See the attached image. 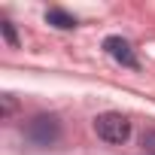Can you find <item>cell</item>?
Segmentation results:
<instances>
[{
  "label": "cell",
  "mask_w": 155,
  "mask_h": 155,
  "mask_svg": "<svg viewBox=\"0 0 155 155\" xmlns=\"http://www.w3.org/2000/svg\"><path fill=\"white\" fill-rule=\"evenodd\" d=\"M25 134H28V140L34 143V146H52V143H58V137H61V122H58V116H34L31 122H28V128H25Z\"/></svg>",
  "instance_id": "cell-2"
},
{
  "label": "cell",
  "mask_w": 155,
  "mask_h": 155,
  "mask_svg": "<svg viewBox=\"0 0 155 155\" xmlns=\"http://www.w3.org/2000/svg\"><path fill=\"white\" fill-rule=\"evenodd\" d=\"M104 52L116 61V64H122V67H137V55H134V46L125 40V37H107L104 40Z\"/></svg>",
  "instance_id": "cell-3"
},
{
  "label": "cell",
  "mask_w": 155,
  "mask_h": 155,
  "mask_svg": "<svg viewBox=\"0 0 155 155\" xmlns=\"http://www.w3.org/2000/svg\"><path fill=\"white\" fill-rule=\"evenodd\" d=\"M46 21L52 25V28H58V31H73L76 25V15H70L67 9H61V6H52V9H46Z\"/></svg>",
  "instance_id": "cell-4"
},
{
  "label": "cell",
  "mask_w": 155,
  "mask_h": 155,
  "mask_svg": "<svg viewBox=\"0 0 155 155\" xmlns=\"http://www.w3.org/2000/svg\"><path fill=\"white\" fill-rule=\"evenodd\" d=\"M140 146H143L149 155H155V131H146V134H143V140H140Z\"/></svg>",
  "instance_id": "cell-5"
},
{
  "label": "cell",
  "mask_w": 155,
  "mask_h": 155,
  "mask_svg": "<svg viewBox=\"0 0 155 155\" xmlns=\"http://www.w3.org/2000/svg\"><path fill=\"white\" fill-rule=\"evenodd\" d=\"M0 31H3V37H6V43H9V46H18L15 31H12V25H9V21H0Z\"/></svg>",
  "instance_id": "cell-6"
},
{
  "label": "cell",
  "mask_w": 155,
  "mask_h": 155,
  "mask_svg": "<svg viewBox=\"0 0 155 155\" xmlns=\"http://www.w3.org/2000/svg\"><path fill=\"white\" fill-rule=\"evenodd\" d=\"M0 101H3V116H9V113L15 110V101H12V94H3Z\"/></svg>",
  "instance_id": "cell-7"
},
{
  "label": "cell",
  "mask_w": 155,
  "mask_h": 155,
  "mask_svg": "<svg viewBox=\"0 0 155 155\" xmlns=\"http://www.w3.org/2000/svg\"><path fill=\"white\" fill-rule=\"evenodd\" d=\"M94 134H97L104 143L122 146V143L131 137V122H128L122 113H101V116L94 119Z\"/></svg>",
  "instance_id": "cell-1"
}]
</instances>
